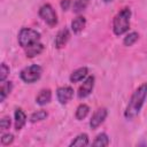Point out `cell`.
<instances>
[{"mask_svg":"<svg viewBox=\"0 0 147 147\" xmlns=\"http://www.w3.org/2000/svg\"><path fill=\"white\" fill-rule=\"evenodd\" d=\"M26 123V115L22 108H16L14 111V126L15 130L20 131Z\"/></svg>","mask_w":147,"mask_h":147,"instance_id":"obj_10","label":"cell"},{"mask_svg":"<svg viewBox=\"0 0 147 147\" xmlns=\"http://www.w3.org/2000/svg\"><path fill=\"white\" fill-rule=\"evenodd\" d=\"M109 137H108V134L107 133H105V132H101V133H99L95 138H94V140H93V142H92V146H98V147H106V146H108L109 145Z\"/></svg>","mask_w":147,"mask_h":147,"instance_id":"obj_17","label":"cell"},{"mask_svg":"<svg viewBox=\"0 0 147 147\" xmlns=\"http://www.w3.org/2000/svg\"><path fill=\"white\" fill-rule=\"evenodd\" d=\"M94 83H95V78L94 76H87L83 83L80 84L78 91H77V96L78 99H85L87 98L92 92H93V88H94Z\"/></svg>","mask_w":147,"mask_h":147,"instance_id":"obj_6","label":"cell"},{"mask_svg":"<svg viewBox=\"0 0 147 147\" xmlns=\"http://www.w3.org/2000/svg\"><path fill=\"white\" fill-rule=\"evenodd\" d=\"M13 90V83L10 80H5L1 83V87H0V102H3L6 100V98L10 94Z\"/></svg>","mask_w":147,"mask_h":147,"instance_id":"obj_16","label":"cell"},{"mask_svg":"<svg viewBox=\"0 0 147 147\" xmlns=\"http://www.w3.org/2000/svg\"><path fill=\"white\" fill-rule=\"evenodd\" d=\"M42 75V68L39 64H30L23 68L20 72V78L26 84H33L40 79Z\"/></svg>","mask_w":147,"mask_h":147,"instance_id":"obj_4","label":"cell"},{"mask_svg":"<svg viewBox=\"0 0 147 147\" xmlns=\"http://www.w3.org/2000/svg\"><path fill=\"white\" fill-rule=\"evenodd\" d=\"M40 37H41V34L37 30H33L30 28H22L18 32L17 40H18L20 46L22 48H25L34 42L40 41Z\"/></svg>","mask_w":147,"mask_h":147,"instance_id":"obj_3","label":"cell"},{"mask_svg":"<svg viewBox=\"0 0 147 147\" xmlns=\"http://www.w3.org/2000/svg\"><path fill=\"white\" fill-rule=\"evenodd\" d=\"M90 145V139L86 133H79L78 136H76L72 141L69 144L70 147L72 146H78V147H83V146H88Z\"/></svg>","mask_w":147,"mask_h":147,"instance_id":"obj_15","label":"cell"},{"mask_svg":"<svg viewBox=\"0 0 147 147\" xmlns=\"http://www.w3.org/2000/svg\"><path fill=\"white\" fill-rule=\"evenodd\" d=\"M47 116H48V113L44 109H40V110H37V111L32 113L29 119H30L31 123H38V122L45 121L47 118Z\"/></svg>","mask_w":147,"mask_h":147,"instance_id":"obj_21","label":"cell"},{"mask_svg":"<svg viewBox=\"0 0 147 147\" xmlns=\"http://www.w3.org/2000/svg\"><path fill=\"white\" fill-rule=\"evenodd\" d=\"M102 1H103L105 3H109V2H111L113 0H102Z\"/></svg>","mask_w":147,"mask_h":147,"instance_id":"obj_26","label":"cell"},{"mask_svg":"<svg viewBox=\"0 0 147 147\" xmlns=\"http://www.w3.org/2000/svg\"><path fill=\"white\" fill-rule=\"evenodd\" d=\"M11 125V121H10V117L9 116H3L0 121V129L1 131H6L10 127Z\"/></svg>","mask_w":147,"mask_h":147,"instance_id":"obj_24","label":"cell"},{"mask_svg":"<svg viewBox=\"0 0 147 147\" xmlns=\"http://www.w3.org/2000/svg\"><path fill=\"white\" fill-rule=\"evenodd\" d=\"M69 39H70V31H69V29H67V28L61 29L56 33V36H55V40H54L55 48H57V49L63 48L68 44Z\"/></svg>","mask_w":147,"mask_h":147,"instance_id":"obj_9","label":"cell"},{"mask_svg":"<svg viewBox=\"0 0 147 147\" xmlns=\"http://www.w3.org/2000/svg\"><path fill=\"white\" fill-rule=\"evenodd\" d=\"M74 96V88L71 86H60L56 90V99L61 105H67Z\"/></svg>","mask_w":147,"mask_h":147,"instance_id":"obj_8","label":"cell"},{"mask_svg":"<svg viewBox=\"0 0 147 147\" xmlns=\"http://www.w3.org/2000/svg\"><path fill=\"white\" fill-rule=\"evenodd\" d=\"M147 99V83L139 85L132 93L126 108L124 110V117L127 121L134 119L141 111V108Z\"/></svg>","mask_w":147,"mask_h":147,"instance_id":"obj_1","label":"cell"},{"mask_svg":"<svg viewBox=\"0 0 147 147\" xmlns=\"http://www.w3.org/2000/svg\"><path fill=\"white\" fill-rule=\"evenodd\" d=\"M107 116H108V109H107V108H105V107L98 108V109L93 113V115L91 116V119H90V123H88L90 127H91L92 130L98 129V127L106 121Z\"/></svg>","mask_w":147,"mask_h":147,"instance_id":"obj_7","label":"cell"},{"mask_svg":"<svg viewBox=\"0 0 147 147\" xmlns=\"http://www.w3.org/2000/svg\"><path fill=\"white\" fill-rule=\"evenodd\" d=\"M60 6H61V8H62V10H68L71 6H72V2H71V0H61V2H60Z\"/></svg>","mask_w":147,"mask_h":147,"instance_id":"obj_25","label":"cell"},{"mask_svg":"<svg viewBox=\"0 0 147 147\" xmlns=\"http://www.w3.org/2000/svg\"><path fill=\"white\" fill-rule=\"evenodd\" d=\"M40 18L51 28L55 26L57 24V15H56V11L54 10V8L52 7V5L49 3H45L42 5L40 8H39V11H38Z\"/></svg>","mask_w":147,"mask_h":147,"instance_id":"obj_5","label":"cell"},{"mask_svg":"<svg viewBox=\"0 0 147 147\" xmlns=\"http://www.w3.org/2000/svg\"><path fill=\"white\" fill-rule=\"evenodd\" d=\"M90 113V107L85 103H80L78 105V107L76 108V111H75V117L77 121H83Z\"/></svg>","mask_w":147,"mask_h":147,"instance_id":"obj_18","label":"cell"},{"mask_svg":"<svg viewBox=\"0 0 147 147\" xmlns=\"http://www.w3.org/2000/svg\"><path fill=\"white\" fill-rule=\"evenodd\" d=\"M131 9L130 7H124L113 18V32L115 36L119 37L126 33L131 24Z\"/></svg>","mask_w":147,"mask_h":147,"instance_id":"obj_2","label":"cell"},{"mask_svg":"<svg viewBox=\"0 0 147 147\" xmlns=\"http://www.w3.org/2000/svg\"><path fill=\"white\" fill-rule=\"evenodd\" d=\"M14 141V134L13 133H2L1 134V144L3 146H9Z\"/></svg>","mask_w":147,"mask_h":147,"instance_id":"obj_23","label":"cell"},{"mask_svg":"<svg viewBox=\"0 0 147 147\" xmlns=\"http://www.w3.org/2000/svg\"><path fill=\"white\" fill-rule=\"evenodd\" d=\"M9 71H10L9 67H8L5 62H2L1 65H0V83L5 82V80L7 79V77H8V75H9Z\"/></svg>","mask_w":147,"mask_h":147,"instance_id":"obj_22","label":"cell"},{"mask_svg":"<svg viewBox=\"0 0 147 147\" xmlns=\"http://www.w3.org/2000/svg\"><path fill=\"white\" fill-rule=\"evenodd\" d=\"M42 51H44V45H42L40 41L34 42V44H32V45H30V46H28V47L24 48L25 55H26V57H29V59H32V57H34V56L41 54Z\"/></svg>","mask_w":147,"mask_h":147,"instance_id":"obj_13","label":"cell"},{"mask_svg":"<svg viewBox=\"0 0 147 147\" xmlns=\"http://www.w3.org/2000/svg\"><path fill=\"white\" fill-rule=\"evenodd\" d=\"M88 76V69L87 67H80L77 68L76 70H74L69 77L71 83H79L82 80H84L86 77Z\"/></svg>","mask_w":147,"mask_h":147,"instance_id":"obj_11","label":"cell"},{"mask_svg":"<svg viewBox=\"0 0 147 147\" xmlns=\"http://www.w3.org/2000/svg\"><path fill=\"white\" fill-rule=\"evenodd\" d=\"M139 39V33L136 32V31H132V32H129L126 33V36L124 37L123 39V45L126 46V47H130L132 45H134Z\"/></svg>","mask_w":147,"mask_h":147,"instance_id":"obj_20","label":"cell"},{"mask_svg":"<svg viewBox=\"0 0 147 147\" xmlns=\"http://www.w3.org/2000/svg\"><path fill=\"white\" fill-rule=\"evenodd\" d=\"M88 2H90V0H74V2H72V11L75 14L83 13L87 8Z\"/></svg>","mask_w":147,"mask_h":147,"instance_id":"obj_19","label":"cell"},{"mask_svg":"<svg viewBox=\"0 0 147 147\" xmlns=\"http://www.w3.org/2000/svg\"><path fill=\"white\" fill-rule=\"evenodd\" d=\"M85 26H86V18L82 15H78L71 21V31L75 34L80 33L85 29Z\"/></svg>","mask_w":147,"mask_h":147,"instance_id":"obj_14","label":"cell"},{"mask_svg":"<svg viewBox=\"0 0 147 147\" xmlns=\"http://www.w3.org/2000/svg\"><path fill=\"white\" fill-rule=\"evenodd\" d=\"M52 100V91L49 88H42L36 96V103L39 106H46Z\"/></svg>","mask_w":147,"mask_h":147,"instance_id":"obj_12","label":"cell"}]
</instances>
